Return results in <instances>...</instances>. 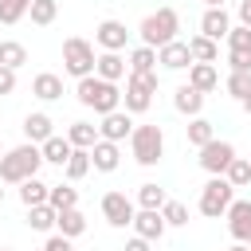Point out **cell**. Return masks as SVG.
Listing matches in <instances>:
<instances>
[{"mask_svg": "<svg viewBox=\"0 0 251 251\" xmlns=\"http://www.w3.org/2000/svg\"><path fill=\"white\" fill-rule=\"evenodd\" d=\"M231 157H235V145L231 141H220V137H212L208 145H200V169L204 173H212V176H224V169L231 165Z\"/></svg>", "mask_w": 251, "mask_h": 251, "instance_id": "ba28073f", "label": "cell"}, {"mask_svg": "<svg viewBox=\"0 0 251 251\" xmlns=\"http://www.w3.org/2000/svg\"><path fill=\"white\" fill-rule=\"evenodd\" d=\"M39 165H43V153H39L35 141L8 149L0 157V184H24L27 176H39Z\"/></svg>", "mask_w": 251, "mask_h": 251, "instance_id": "6da1fadb", "label": "cell"}, {"mask_svg": "<svg viewBox=\"0 0 251 251\" xmlns=\"http://www.w3.org/2000/svg\"><path fill=\"white\" fill-rule=\"evenodd\" d=\"M133 235H141V239H149V243H157L161 235H165V216H161V208H137L133 212Z\"/></svg>", "mask_w": 251, "mask_h": 251, "instance_id": "30bf717a", "label": "cell"}, {"mask_svg": "<svg viewBox=\"0 0 251 251\" xmlns=\"http://www.w3.org/2000/svg\"><path fill=\"white\" fill-rule=\"evenodd\" d=\"M43 251H75V247H71V239H67V235H59V231H55V235H47Z\"/></svg>", "mask_w": 251, "mask_h": 251, "instance_id": "b9f144b4", "label": "cell"}, {"mask_svg": "<svg viewBox=\"0 0 251 251\" xmlns=\"http://www.w3.org/2000/svg\"><path fill=\"white\" fill-rule=\"evenodd\" d=\"M31 0H0V24H20Z\"/></svg>", "mask_w": 251, "mask_h": 251, "instance_id": "74e56055", "label": "cell"}, {"mask_svg": "<svg viewBox=\"0 0 251 251\" xmlns=\"http://www.w3.org/2000/svg\"><path fill=\"white\" fill-rule=\"evenodd\" d=\"M188 55H192V63H216L220 59V43L208 39V35H192L188 39Z\"/></svg>", "mask_w": 251, "mask_h": 251, "instance_id": "cb8c5ba5", "label": "cell"}, {"mask_svg": "<svg viewBox=\"0 0 251 251\" xmlns=\"http://www.w3.org/2000/svg\"><path fill=\"white\" fill-rule=\"evenodd\" d=\"M122 251H153V243L149 239H141V235H133V239H126V247Z\"/></svg>", "mask_w": 251, "mask_h": 251, "instance_id": "7bdbcfd3", "label": "cell"}, {"mask_svg": "<svg viewBox=\"0 0 251 251\" xmlns=\"http://www.w3.org/2000/svg\"><path fill=\"white\" fill-rule=\"evenodd\" d=\"M94 75L106 78V82H122V78L129 75V63H126L118 51H102V55L94 59Z\"/></svg>", "mask_w": 251, "mask_h": 251, "instance_id": "2e32d148", "label": "cell"}, {"mask_svg": "<svg viewBox=\"0 0 251 251\" xmlns=\"http://www.w3.org/2000/svg\"><path fill=\"white\" fill-rule=\"evenodd\" d=\"M224 216H227L231 239H235V243H247V239H251V200H231Z\"/></svg>", "mask_w": 251, "mask_h": 251, "instance_id": "8fae6325", "label": "cell"}, {"mask_svg": "<svg viewBox=\"0 0 251 251\" xmlns=\"http://www.w3.org/2000/svg\"><path fill=\"white\" fill-rule=\"evenodd\" d=\"M0 204H4V188H0Z\"/></svg>", "mask_w": 251, "mask_h": 251, "instance_id": "c3c4849f", "label": "cell"}, {"mask_svg": "<svg viewBox=\"0 0 251 251\" xmlns=\"http://www.w3.org/2000/svg\"><path fill=\"white\" fill-rule=\"evenodd\" d=\"M67 141H71L75 149H90V145L98 141V126H90V122H71V126H67Z\"/></svg>", "mask_w": 251, "mask_h": 251, "instance_id": "d4e9b609", "label": "cell"}, {"mask_svg": "<svg viewBox=\"0 0 251 251\" xmlns=\"http://www.w3.org/2000/svg\"><path fill=\"white\" fill-rule=\"evenodd\" d=\"M224 39H227V51H251V27L243 24H231Z\"/></svg>", "mask_w": 251, "mask_h": 251, "instance_id": "8d00e7d4", "label": "cell"}, {"mask_svg": "<svg viewBox=\"0 0 251 251\" xmlns=\"http://www.w3.org/2000/svg\"><path fill=\"white\" fill-rule=\"evenodd\" d=\"M24 63H27V47H24V43H16V39H0V67L20 71Z\"/></svg>", "mask_w": 251, "mask_h": 251, "instance_id": "f1b7e54d", "label": "cell"}, {"mask_svg": "<svg viewBox=\"0 0 251 251\" xmlns=\"http://www.w3.org/2000/svg\"><path fill=\"white\" fill-rule=\"evenodd\" d=\"M231 200H235V188L227 184V176H212V180L200 188V212H204L208 220H220Z\"/></svg>", "mask_w": 251, "mask_h": 251, "instance_id": "52a82bcc", "label": "cell"}, {"mask_svg": "<svg viewBox=\"0 0 251 251\" xmlns=\"http://www.w3.org/2000/svg\"><path fill=\"white\" fill-rule=\"evenodd\" d=\"M71 149H75V145L67 141V133H63V137H59V133H51V137H47V141L39 145V153H43V161H47V165H59V169L67 165V157H71Z\"/></svg>", "mask_w": 251, "mask_h": 251, "instance_id": "44dd1931", "label": "cell"}, {"mask_svg": "<svg viewBox=\"0 0 251 251\" xmlns=\"http://www.w3.org/2000/svg\"><path fill=\"white\" fill-rule=\"evenodd\" d=\"M51 133H55V122H51V118H47L43 110H39V114H27V118H24V137H27V141L43 145V141H47Z\"/></svg>", "mask_w": 251, "mask_h": 251, "instance_id": "ffe728a7", "label": "cell"}, {"mask_svg": "<svg viewBox=\"0 0 251 251\" xmlns=\"http://www.w3.org/2000/svg\"><path fill=\"white\" fill-rule=\"evenodd\" d=\"M94 43L90 39H82V35H71V39H63V71L71 75V78H86V75H94Z\"/></svg>", "mask_w": 251, "mask_h": 251, "instance_id": "5b68a950", "label": "cell"}, {"mask_svg": "<svg viewBox=\"0 0 251 251\" xmlns=\"http://www.w3.org/2000/svg\"><path fill=\"white\" fill-rule=\"evenodd\" d=\"M173 106H176L184 118H196V114L204 110V94H200V90H192V86L184 82V86H176V94H173Z\"/></svg>", "mask_w": 251, "mask_h": 251, "instance_id": "7402d4cb", "label": "cell"}, {"mask_svg": "<svg viewBox=\"0 0 251 251\" xmlns=\"http://www.w3.org/2000/svg\"><path fill=\"white\" fill-rule=\"evenodd\" d=\"M55 227H59V235H67V239H78V235L86 231V216H82L78 208H63V212L55 216Z\"/></svg>", "mask_w": 251, "mask_h": 251, "instance_id": "603a6c76", "label": "cell"}, {"mask_svg": "<svg viewBox=\"0 0 251 251\" xmlns=\"http://www.w3.org/2000/svg\"><path fill=\"white\" fill-rule=\"evenodd\" d=\"M176 31H180L176 8H157V12H149V16L141 20V27H137V35H141L145 47H165V43L176 39Z\"/></svg>", "mask_w": 251, "mask_h": 251, "instance_id": "3957f363", "label": "cell"}, {"mask_svg": "<svg viewBox=\"0 0 251 251\" xmlns=\"http://www.w3.org/2000/svg\"><path fill=\"white\" fill-rule=\"evenodd\" d=\"M0 157H4V149H0Z\"/></svg>", "mask_w": 251, "mask_h": 251, "instance_id": "816d5d0a", "label": "cell"}, {"mask_svg": "<svg viewBox=\"0 0 251 251\" xmlns=\"http://www.w3.org/2000/svg\"><path fill=\"white\" fill-rule=\"evenodd\" d=\"M235 16H239V24H243V27H251V0H239Z\"/></svg>", "mask_w": 251, "mask_h": 251, "instance_id": "ee69618b", "label": "cell"}, {"mask_svg": "<svg viewBox=\"0 0 251 251\" xmlns=\"http://www.w3.org/2000/svg\"><path fill=\"white\" fill-rule=\"evenodd\" d=\"M161 216H165L169 227H184V224H188V208H184L180 200H165V204H161Z\"/></svg>", "mask_w": 251, "mask_h": 251, "instance_id": "d590c367", "label": "cell"}, {"mask_svg": "<svg viewBox=\"0 0 251 251\" xmlns=\"http://www.w3.org/2000/svg\"><path fill=\"white\" fill-rule=\"evenodd\" d=\"M12 90H16V71L12 67H0V98L12 94Z\"/></svg>", "mask_w": 251, "mask_h": 251, "instance_id": "60d3db41", "label": "cell"}, {"mask_svg": "<svg viewBox=\"0 0 251 251\" xmlns=\"http://www.w3.org/2000/svg\"><path fill=\"white\" fill-rule=\"evenodd\" d=\"M224 90H227L231 98H243V94L251 90V75H247V71H231L227 82H224Z\"/></svg>", "mask_w": 251, "mask_h": 251, "instance_id": "f35d334b", "label": "cell"}, {"mask_svg": "<svg viewBox=\"0 0 251 251\" xmlns=\"http://www.w3.org/2000/svg\"><path fill=\"white\" fill-rule=\"evenodd\" d=\"M224 176H227L231 188H247L251 184V157H231V165L224 169Z\"/></svg>", "mask_w": 251, "mask_h": 251, "instance_id": "83f0119b", "label": "cell"}, {"mask_svg": "<svg viewBox=\"0 0 251 251\" xmlns=\"http://www.w3.org/2000/svg\"><path fill=\"white\" fill-rule=\"evenodd\" d=\"M153 94H157V71L149 75H126V90H122V102H126V114H145L153 106Z\"/></svg>", "mask_w": 251, "mask_h": 251, "instance_id": "8992f818", "label": "cell"}, {"mask_svg": "<svg viewBox=\"0 0 251 251\" xmlns=\"http://www.w3.org/2000/svg\"><path fill=\"white\" fill-rule=\"evenodd\" d=\"M0 251H12V247H0Z\"/></svg>", "mask_w": 251, "mask_h": 251, "instance_id": "681fc988", "label": "cell"}, {"mask_svg": "<svg viewBox=\"0 0 251 251\" xmlns=\"http://www.w3.org/2000/svg\"><path fill=\"white\" fill-rule=\"evenodd\" d=\"M129 153H133V161L137 165H157L161 161V153H165V129L161 126H133V133H129Z\"/></svg>", "mask_w": 251, "mask_h": 251, "instance_id": "277c9868", "label": "cell"}, {"mask_svg": "<svg viewBox=\"0 0 251 251\" xmlns=\"http://www.w3.org/2000/svg\"><path fill=\"white\" fill-rule=\"evenodd\" d=\"M227 67H231V71H247V75H251V51H227Z\"/></svg>", "mask_w": 251, "mask_h": 251, "instance_id": "ab89813d", "label": "cell"}, {"mask_svg": "<svg viewBox=\"0 0 251 251\" xmlns=\"http://www.w3.org/2000/svg\"><path fill=\"white\" fill-rule=\"evenodd\" d=\"M188 86L200 90V94H212L220 86V71L216 63H188Z\"/></svg>", "mask_w": 251, "mask_h": 251, "instance_id": "ac0fdd59", "label": "cell"}, {"mask_svg": "<svg viewBox=\"0 0 251 251\" xmlns=\"http://www.w3.org/2000/svg\"><path fill=\"white\" fill-rule=\"evenodd\" d=\"M157 63H161L165 71H188V63H192L188 43H184V39H173V43L157 47Z\"/></svg>", "mask_w": 251, "mask_h": 251, "instance_id": "9a60e30c", "label": "cell"}, {"mask_svg": "<svg viewBox=\"0 0 251 251\" xmlns=\"http://www.w3.org/2000/svg\"><path fill=\"white\" fill-rule=\"evenodd\" d=\"M118 165H122V149H118V141L98 137V141L90 145V169H98V173H114Z\"/></svg>", "mask_w": 251, "mask_h": 251, "instance_id": "5bb4252c", "label": "cell"}, {"mask_svg": "<svg viewBox=\"0 0 251 251\" xmlns=\"http://www.w3.org/2000/svg\"><path fill=\"white\" fill-rule=\"evenodd\" d=\"M47 204H51L55 212L78 208V188H71V184H51V188H47Z\"/></svg>", "mask_w": 251, "mask_h": 251, "instance_id": "484cf974", "label": "cell"}, {"mask_svg": "<svg viewBox=\"0 0 251 251\" xmlns=\"http://www.w3.org/2000/svg\"><path fill=\"white\" fill-rule=\"evenodd\" d=\"M247 247H251V239H247Z\"/></svg>", "mask_w": 251, "mask_h": 251, "instance_id": "f907efd6", "label": "cell"}, {"mask_svg": "<svg viewBox=\"0 0 251 251\" xmlns=\"http://www.w3.org/2000/svg\"><path fill=\"white\" fill-rule=\"evenodd\" d=\"M133 200L126 196V192H106L102 196V216H106V224L110 227H126V224H133Z\"/></svg>", "mask_w": 251, "mask_h": 251, "instance_id": "9c48e42d", "label": "cell"}, {"mask_svg": "<svg viewBox=\"0 0 251 251\" xmlns=\"http://www.w3.org/2000/svg\"><path fill=\"white\" fill-rule=\"evenodd\" d=\"M63 173H67V180H82V176L90 173V149H71Z\"/></svg>", "mask_w": 251, "mask_h": 251, "instance_id": "f546056e", "label": "cell"}, {"mask_svg": "<svg viewBox=\"0 0 251 251\" xmlns=\"http://www.w3.org/2000/svg\"><path fill=\"white\" fill-rule=\"evenodd\" d=\"M31 94H35L39 102H55V98H63V78L51 75V71H43V75L31 78Z\"/></svg>", "mask_w": 251, "mask_h": 251, "instance_id": "d6986e66", "label": "cell"}, {"mask_svg": "<svg viewBox=\"0 0 251 251\" xmlns=\"http://www.w3.org/2000/svg\"><path fill=\"white\" fill-rule=\"evenodd\" d=\"M227 27H231V16H227V8H204V16H200V35H208V39H224L227 35Z\"/></svg>", "mask_w": 251, "mask_h": 251, "instance_id": "e0dca14e", "label": "cell"}, {"mask_svg": "<svg viewBox=\"0 0 251 251\" xmlns=\"http://www.w3.org/2000/svg\"><path fill=\"white\" fill-rule=\"evenodd\" d=\"M165 200H169V196H165V188H161V184H153V180L137 188V204H141V208H161Z\"/></svg>", "mask_w": 251, "mask_h": 251, "instance_id": "e575fe53", "label": "cell"}, {"mask_svg": "<svg viewBox=\"0 0 251 251\" xmlns=\"http://www.w3.org/2000/svg\"><path fill=\"white\" fill-rule=\"evenodd\" d=\"M227 251H251V247H247V243H235V247H227Z\"/></svg>", "mask_w": 251, "mask_h": 251, "instance_id": "7dc6e473", "label": "cell"}, {"mask_svg": "<svg viewBox=\"0 0 251 251\" xmlns=\"http://www.w3.org/2000/svg\"><path fill=\"white\" fill-rule=\"evenodd\" d=\"M129 71L133 75H149V71H157V47H137L133 55H129Z\"/></svg>", "mask_w": 251, "mask_h": 251, "instance_id": "d6a6232c", "label": "cell"}, {"mask_svg": "<svg viewBox=\"0 0 251 251\" xmlns=\"http://www.w3.org/2000/svg\"><path fill=\"white\" fill-rule=\"evenodd\" d=\"M133 133V118L126 114V110H110V114H102V122H98V137H106V141H126Z\"/></svg>", "mask_w": 251, "mask_h": 251, "instance_id": "4fadbf2b", "label": "cell"}, {"mask_svg": "<svg viewBox=\"0 0 251 251\" xmlns=\"http://www.w3.org/2000/svg\"><path fill=\"white\" fill-rule=\"evenodd\" d=\"M27 16H31V24L47 27V24H55V16H59V0H31V4H27Z\"/></svg>", "mask_w": 251, "mask_h": 251, "instance_id": "1f68e13d", "label": "cell"}, {"mask_svg": "<svg viewBox=\"0 0 251 251\" xmlns=\"http://www.w3.org/2000/svg\"><path fill=\"white\" fill-rule=\"evenodd\" d=\"M239 102H243V110H247V118H251V90H247V94H243Z\"/></svg>", "mask_w": 251, "mask_h": 251, "instance_id": "f6af8a7d", "label": "cell"}, {"mask_svg": "<svg viewBox=\"0 0 251 251\" xmlns=\"http://www.w3.org/2000/svg\"><path fill=\"white\" fill-rule=\"evenodd\" d=\"M184 129H188V141H192L196 149H200V145H208V141L216 137V129H212V122H208V118H200V114H196V118H192V122H188Z\"/></svg>", "mask_w": 251, "mask_h": 251, "instance_id": "836d02e7", "label": "cell"}, {"mask_svg": "<svg viewBox=\"0 0 251 251\" xmlns=\"http://www.w3.org/2000/svg\"><path fill=\"white\" fill-rule=\"evenodd\" d=\"M47 188H51V184H43L39 176H27V180L20 184V200H24V208H31V204H47Z\"/></svg>", "mask_w": 251, "mask_h": 251, "instance_id": "4dcf8cb0", "label": "cell"}, {"mask_svg": "<svg viewBox=\"0 0 251 251\" xmlns=\"http://www.w3.org/2000/svg\"><path fill=\"white\" fill-rule=\"evenodd\" d=\"M75 98H78L86 110H94L98 118L110 114V110H122V90H118V82H106V78H98V75L78 78V82H75Z\"/></svg>", "mask_w": 251, "mask_h": 251, "instance_id": "7a4b0ae2", "label": "cell"}, {"mask_svg": "<svg viewBox=\"0 0 251 251\" xmlns=\"http://www.w3.org/2000/svg\"><path fill=\"white\" fill-rule=\"evenodd\" d=\"M55 216H59V212H55L51 204H31V208H27V227H31V231H51V227H55Z\"/></svg>", "mask_w": 251, "mask_h": 251, "instance_id": "4316f807", "label": "cell"}, {"mask_svg": "<svg viewBox=\"0 0 251 251\" xmlns=\"http://www.w3.org/2000/svg\"><path fill=\"white\" fill-rule=\"evenodd\" d=\"M204 4H208V8H224V0H204Z\"/></svg>", "mask_w": 251, "mask_h": 251, "instance_id": "bcb514c9", "label": "cell"}, {"mask_svg": "<svg viewBox=\"0 0 251 251\" xmlns=\"http://www.w3.org/2000/svg\"><path fill=\"white\" fill-rule=\"evenodd\" d=\"M126 39H129V27H126L122 20H102V24L94 27V43H98L102 51H122Z\"/></svg>", "mask_w": 251, "mask_h": 251, "instance_id": "7c38bea8", "label": "cell"}]
</instances>
